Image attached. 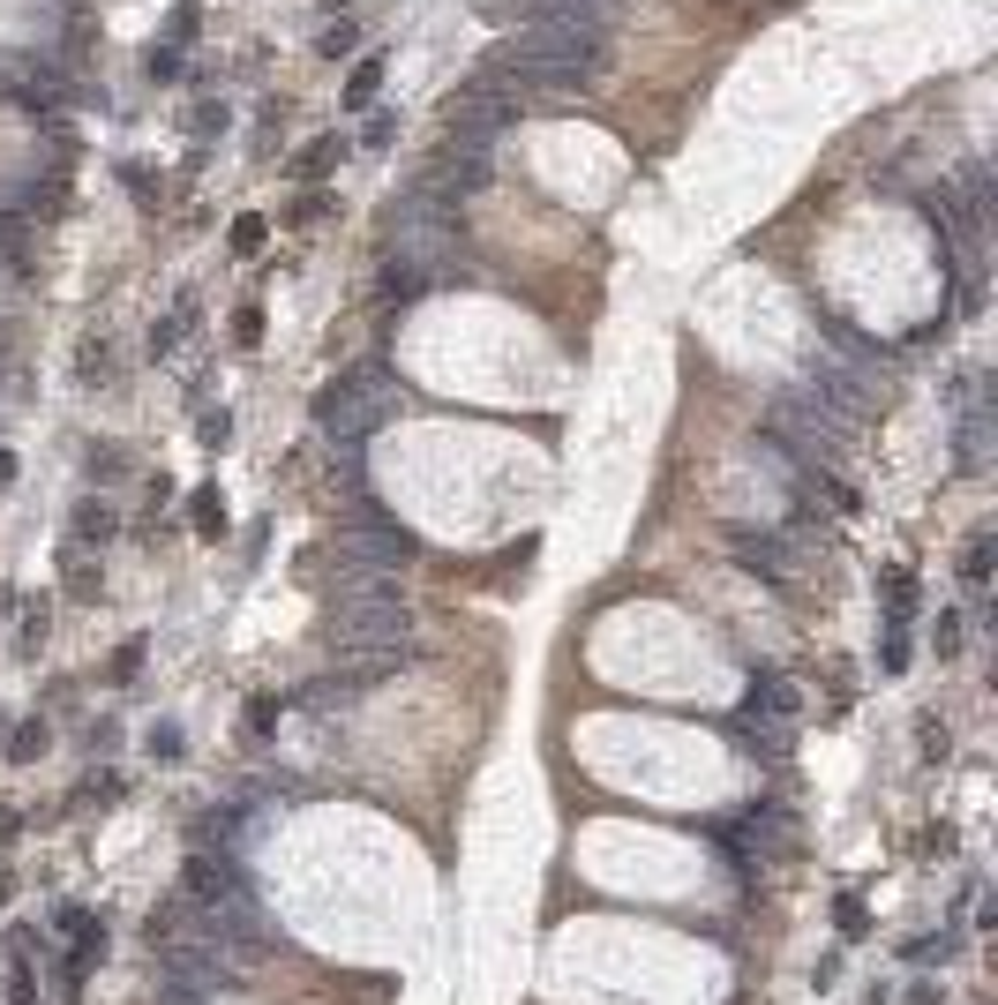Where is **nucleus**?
<instances>
[{
	"label": "nucleus",
	"mask_w": 998,
	"mask_h": 1005,
	"mask_svg": "<svg viewBox=\"0 0 998 1005\" xmlns=\"http://www.w3.org/2000/svg\"><path fill=\"white\" fill-rule=\"evenodd\" d=\"M0 270H31V218L23 210H0Z\"/></svg>",
	"instance_id": "0eeeda50"
},
{
	"label": "nucleus",
	"mask_w": 998,
	"mask_h": 1005,
	"mask_svg": "<svg viewBox=\"0 0 998 1005\" xmlns=\"http://www.w3.org/2000/svg\"><path fill=\"white\" fill-rule=\"evenodd\" d=\"M143 68H151L158 84H166V76H180V45H151V53H143Z\"/></svg>",
	"instance_id": "5701e85b"
},
{
	"label": "nucleus",
	"mask_w": 998,
	"mask_h": 1005,
	"mask_svg": "<svg viewBox=\"0 0 998 1005\" xmlns=\"http://www.w3.org/2000/svg\"><path fill=\"white\" fill-rule=\"evenodd\" d=\"M15 623H23V630H15V645L31 653V645L45 638V600H15Z\"/></svg>",
	"instance_id": "2eb2a0df"
},
{
	"label": "nucleus",
	"mask_w": 998,
	"mask_h": 1005,
	"mask_svg": "<svg viewBox=\"0 0 998 1005\" xmlns=\"http://www.w3.org/2000/svg\"><path fill=\"white\" fill-rule=\"evenodd\" d=\"M188 316H196V300H180V308H173V316H166V323H158V331H151V353H166V345H173V338H180V331H188Z\"/></svg>",
	"instance_id": "a211bd4d"
},
{
	"label": "nucleus",
	"mask_w": 998,
	"mask_h": 1005,
	"mask_svg": "<svg viewBox=\"0 0 998 1005\" xmlns=\"http://www.w3.org/2000/svg\"><path fill=\"white\" fill-rule=\"evenodd\" d=\"M278 713H293L286 698H255V706H249V736H271V720H278Z\"/></svg>",
	"instance_id": "4be33fe9"
},
{
	"label": "nucleus",
	"mask_w": 998,
	"mask_h": 1005,
	"mask_svg": "<svg viewBox=\"0 0 998 1005\" xmlns=\"http://www.w3.org/2000/svg\"><path fill=\"white\" fill-rule=\"evenodd\" d=\"M878 661H886V675L909 669V623H886V645H878Z\"/></svg>",
	"instance_id": "f3484780"
},
{
	"label": "nucleus",
	"mask_w": 998,
	"mask_h": 1005,
	"mask_svg": "<svg viewBox=\"0 0 998 1005\" xmlns=\"http://www.w3.org/2000/svg\"><path fill=\"white\" fill-rule=\"evenodd\" d=\"M196 31H204V8H196V0H180V8L166 15V45H180V53H188V45H196Z\"/></svg>",
	"instance_id": "f8f14e48"
},
{
	"label": "nucleus",
	"mask_w": 998,
	"mask_h": 1005,
	"mask_svg": "<svg viewBox=\"0 0 998 1005\" xmlns=\"http://www.w3.org/2000/svg\"><path fill=\"white\" fill-rule=\"evenodd\" d=\"M226 128V106H196V135H218Z\"/></svg>",
	"instance_id": "cd10ccee"
},
{
	"label": "nucleus",
	"mask_w": 998,
	"mask_h": 1005,
	"mask_svg": "<svg viewBox=\"0 0 998 1005\" xmlns=\"http://www.w3.org/2000/svg\"><path fill=\"white\" fill-rule=\"evenodd\" d=\"M961 578H968V586H984V578H991V533H976V541H968V555H961Z\"/></svg>",
	"instance_id": "dca6fc26"
},
{
	"label": "nucleus",
	"mask_w": 998,
	"mask_h": 1005,
	"mask_svg": "<svg viewBox=\"0 0 998 1005\" xmlns=\"http://www.w3.org/2000/svg\"><path fill=\"white\" fill-rule=\"evenodd\" d=\"M0 98H8V106H31V113H53V106L68 98V76H61V60L23 53L15 68H0Z\"/></svg>",
	"instance_id": "20e7f679"
},
{
	"label": "nucleus",
	"mask_w": 998,
	"mask_h": 1005,
	"mask_svg": "<svg viewBox=\"0 0 998 1005\" xmlns=\"http://www.w3.org/2000/svg\"><path fill=\"white\" fill-rule=\"evenodd\" d=\"M121 473H128V459H121V451H90V481H106V488H113Z\"/></svg>",
	"instance_id": "b1692460"
},
{
	"label": "nucleus",
	"mask_w": 998,
	"mask_h": 1005,
	"mask_svg": "<svg viewBox=\"0 0 998 1005\" xmlns=\"http://www.w3.org/2000/svg\"><path fill=\"white\" fill-rule=\"evenodd\" d=\"M323 60H346V53H353V45H361V23H338V31H323Z\"/></svg>",
	"instance_id": "6ab92c4d"
},
{
	"label": "nucleus",
	"mask_w": 998,
	"mask_h": 1005,
	"mask_svg": "<svg viewBox=\"0 0 998 1005\" xmlns=\"http://www.w3.org/2000/svg\"><path fill=\"white\" fill-rule=\"evenodd\" d=\"M338 158H346V135H316V143H308V151L293 158V180H323V173H331Z\"/></svg>",
	"instance_id": "6e6552de"
},
{
	"label": "nucleus",
	"mask_w": 998,
	"mask_h": 1005,
	"mask_svg": "<svg viewBox=\"0 0 998 1005\" xmlns=\"http://www.w3.org/2000/svg\"><path fill=\"white\" fill-rule=\"evenodd\" d=\"M398 406H406L398 376H391L383 361H361V368H346V376L316 398V435H323L331 451H361V443H369Z\"/></svg>",
	"instance_id": "f03ea898"
},
{
	"label": "nucleus",
	"mask_w": 998,
	"mask_h": 1005,
	"mask_svg": "<svg viewBox=\"0 0 998 1005\" xmlns=\"http://www.w3.org/2000/svg\"><path fill=\"white\" fill-rule=\"evenodd\" d=\"M833 916H841V938H864V930H871V923H864V901H856V893H841V908H833Z\"/></svg>",
	"instance_id": "412c9836"
},
{
	"label": "nucleus",
	"mask_w": 998,
	"mask_h": 1005,
	"mask_svg": "<svg viewBox=\"0 0 998 1005\" xmlns=\"http://www.w3.org/2000/svg\"><path fill=\"white\" fill-rule=\"evenodd\" d=\"M23 833V810H0V840H15Z\"/></svg>",
	"instance_id": "c756f323"
},
{
	"label": "nucleus",
	"mask_w": 998,
	"mask_h": 1005,
	"mask_svg": "<svg viewBox=\"0 0 998 1005\" xmlns=\"http://www.w3.org/2000/svg\"><path fill=\"white\" fill-rule=\"evenodd\" d=\"M113 526H121V518H113L106 502H84V510H76V541H106Z\"/></svg>",
	"instance_id": "4468645a"
},
{
	"label": "nucleus",
	"mask_w": 998,
	"mask_h": 1005,
	"mask_svg": "<svg viewBox=\"0 0 998 1005\" xmlns=\"http://www.w3.org/2000/svg\"><path fill=\"white\" fill-rule=\"evenodd\" d=\"M151 1005H210V991H196V983H180V975H166V968H158V991H151Z\"/></svg>",
	"instance_id": "ddd939ff"
},
{
	"label": "nucleus",
	"mask_w": 998,
	"mask_h": 1005,
	"mask_svg": "<svg viewBox=\"0 0 998 1005\" xmlns=\"http://www.w3.org/2000/svg\"><path fill=\"white\" fill-rule=\"evenodd\" d=\"M391 135H398V121H391V113H375V121H369V151H383Z\"/></svg>",
	"instance_id": "c85d7f7f"
},
{
	"label": "nucleus",
	"mask_w": 998,
	"mask_h": 1005,
	"mask_svg": "<svg viewBox=\"0 0 998 1005\" xmlns=\"http://www.w3.org/2000/svg\"><path fill=\"white\" fill-rule=\"evenodd\" d=\"M8 893H15V879H8V871H0V901H8Z\"/></svg>",
	"instance_id": "2f4dec72"
},
{
	"label": "nucleus",
	"mask_w": 998,
	"mask_h": 1005,
	"mask_svg": "<svg viewBox=\"0 0 998 1005\" xmlns=\"http://www.w3.org/2000/svg\"><path fill=\"white\" fill-rule=\"evenodd\" d=\"M375 90H383V60H361V68H353V76H346V106H353V113H369L375 106Z\"/></svg>",
	"instance_id": "1a4fd4ad"
},
{
	"label": "nucleus",
	"mask_w": 998,
	"mask_h": 1005,
	"mask_svg": "<svg viewBox=\"0 0 998 1005\" xmlns=\"http://www.w3.org/2000/svg\"><path fill=\"white\" fill-rule=\"evenodd\" d=\"M728 736H736V751L744 758H766V765H781L796 743V683L781 669H750L744 683V706L728 720Z\"/></svg>",
	"instance_id": "7ed1b4c3"
},
{
	"label": "nucleus",
	"mask_w": 998,
	"mask_h": 1005,
	"mask_svg": "<svg viewBox=\"0 0 998 1005\" xmlns=\"http://www.w3.org/2000/svg\"><path fill=\"white\" fill-rule=\"evenodd\" d=\"M331 653L353 675H369V683H383L391 669L414 661V608H406L398 578L331 593Z\"/></svg>",
	"instance_id": "f257e3e1"
},
{
	"label": "nucleus",
	"mask_w": 998,
	"mask_h": 1005,
	"mask_svg": "<svg viewBox=\"0 0 998 1005\" xmlns=\"http://www.w3.org/2000/svg\"><path fill=\"white\" fill-rule=\"evenodd\" d=\"M8 481H15V451H0V488H8Z\"/></svg>",
	"instance_id": "7c9ffc66"
},
{
	"label": "nucleus",
	"mask_w": 998,
	"mask_h": 1005,
	"mask_svg": "<svg viewBox=\"0 0 998 1005\" xmlns=\"http://www.w3.org/2000/svg\"><path fill=\"white\" fill-rule=\"evenodd\" d=\"M151 751H158V758H180V728H173V720H158V728H151Z\"/></svg>",
	"instance_id": "a878e982"
},
{
	"label": "nucleus",
	"mask_w": 998,
	"mask_h": 1005,
	"mask_svg": "<svg viewBox=\"0 0 998 1005\" xmlns=\"http://www.w3.org/2000/svg\"><path fill=\"white\" fill-rule=\"evenodd\" d=\"M135 669H143V638H135V645H121V653H113V675H121V683H128V675H135Z\"/></svg>",
	"instance_id": "bb28decb"
},
{
	"label": "nucleus",
	"mask_w": 998,
	"mask_h": 1005,
	"mask_svg": "<svg viewBox=\"0 0 998 1005\" xmlns=\"http://www.w3.org/2000/svg\"><path fill=\"white\" fill-rule=\"evenodd\" d=\"M0 736H8V713H0Z\"/></svg>",
	"instance_id": "473e14b6"
},
{
	"label": "nucleus",
	"mask_w": 998,
	"mask_h": 1005,
	"mask_svg": "<svg viewBox=\"0 0 998 1005\" xmlns=\"http://www.w3.org/2000/svg\"><path fill=\"white\" fill-rule=\"evenodd\" d=\"M954 435H961V473H984V459H991V398H984V383H968Z\"/></svg>",
	"instance_id": "423d86ee"
},
{
	"label": "nucleus",
	"mask_w": 998,
	"mask_h": 1005,
	"mask_svg": "<svg viewBox=\"0 0 998 1005\" xmlns=\"http://www.w3.org/2000/svg\"><path fill=\"white\" fill-rule=\"evenodd\" d=\"M226 510H218V488H196V533H218Z\"/></svg>",
	"instance_id": "aec40b11"
},
{
	"label": "nucleus",
	"mask_w": 998,
	"mask_h": 1005,
	"mask_svg": "<svg viewBox=\"0 0 998 1005\" xmlns=\"http://www.w3.org/2000/svg\"><path fill=\"white\" fill-rule=\"evenodd\" d=\"M728 548H736V563H744L750 578L789 586V541H781V533H750V526H736V533H728Z\"/></svg>",
	"instance_id": "39448f33"
},
{
	"label": "nucleus",
	"mask_w": 998,
	"mask_h": 1005,
	"mask_svg": "<svg viewBox=\"0 0 998 1005\" xmlns=\"http://www.w3.org/2000/svg\"><path fill=\"white\" fill-rule=\"evenodd\" d=\"M878 586H886V623H909V616H915V578H909V571H886Z\"/></svg>",
	"instance_id": "9b49d317"
},
{
	"label": "nucleus",
	"mask_w": 998,
	"mask_h": 1005,
	"mask_svg": "<svg viewBox=\"0 0 998 1005\" xmlns=\"http://www.w3.org/2000/svg\"><path fill=\"white\" fill-rule=\"evenodd\" d=\"M263 233H271L263 218H241V225H233V249H241V255H255V249H263Z\"/></svg>",
	"instance_id": "393cba45"
},
{
	"label": "nucleus",
	"mask_w": 998,
	"mask_h": 1005,
	"mask_svg": "<svg viewBox=\"0 0 998 1005\" xmlns=\"http://www.w3.org/2000/svg\"><path fill=\"white\" fill-rule=\"evenodd\" d=\"M45 743H53V728H45V720H15V728H8V758H15V765H31Z\"/></svg>",
	"instance_id": "9d476101"
},
{
	"label": "nucleus",
	"mask_w": 998,
	"mask_h": 1005,
	"mask_svg": "<svg viewBox=\"0 0 998 1005\" xmlns=\"http://www.w3.org/2000/svg\"><path fill=\"white\" fill-rule=\"evenodd\" d=\"M323 8H346V0H323Z\"/></svg>",
	"instance_id": "72a5a7b5"
}]
</instances>
